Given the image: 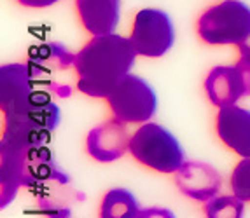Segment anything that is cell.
<instances>
[{
	"mask_svg": "<svg viewBox=\"0 0 250 218\" xmlns=\"http://www.w3.org/2000/svg\"><path fill=\"white\" fill-rule=\"evenodd\" d=\"M207 218H243L245 201L233 196H215L205 202Z\"/></svg>",
	"mask_w": 250,
	"mask_h": 218,
	"instance_id": "5bb4252c",
	"label": "cell"
},
{
	"mask_svg": "<svg viewBox=\"0 0 250 218\" xmlns=\"http://www.w3.org/2000/svg\"><path fill=\"white\" fill-rule=\"evenodd\" d=\"M16 2L21 5H25V7L44 9V7H51V5L58 4L60 0H16Z\"/></svg>",
	"mask_w": 250,
	"mask_h": 218,
	"instance_id": "e0dca14e",
	"label": "cell"
},
{
	"mask_svg": "<svg viewBox=\"0 0 250 218\" xmlns=\"http://www.w3.org/2000/svg\"><path fill=\"white\" fill-rule=\"evenodd\" d=\"M129 40L140 56L161 58L175 44V26L165 11L142 9L133 19Z\"/></svg>",
	"mask_w": 250,
	"mask_h": 218,
	"instance_id": "8992f818",
	"label": "cell"
},
{
	"mask_svg": "<svg viewBox=\"0 0 250 218\" xmlns=\"http://www.w3.org/2000/svg\"><path fill=\"white\" fill-rule=\"evenodd\" d=\"M107 103L114 119L125 124H140L154 117L158 110V96L147 80L138 75L123 77L108 92Z\"/></svg>",
	"mask_w": 250,
	"mask_h": 218,
	"instance_id": "5b68a950",
	"label": "cell"
},
{
	"mask_svg": "<svg viewBox=\"0 0 250 218\" xmlns=\"http://www.w3.org/2000/svg\"><path fill=\"white\" fill-rule=\"evenodd\" d=\"M137 218H175V215L168 208H144Z\"/></svg>",
	"mask_w": 250,
	"mask_h": 218,
	"instance_id": "2e32d148",
	"label": "cell"
},
{
	"mask_svg": "<svg viewBox=\"0 0 250 218\" xmlns=\"http://www.w3.org/2000/svg\"><path fill=\"white\" fill-rule=\"evenodd\" d=\"M196 28L210 46H240L250 34V7L240 0H224L201 14Z\"/></svg>",
	"mask_w": 250,
	"mask_h": 218,
	"instance_id": "277c9868",
	"label": "cell"
},
{
	"mask_svg": "<svg viewBox=\"0 0 250 218\" xmlns=\"http://www.w3.org/2000/svg\"><path fill=\"white\" fill-rule=\"evenodd\" d=\"M129 140L125 122L110 119L89 131L86 150L98 163H114L129 150Z\"/></svg>",
	"mask_w": 250,
	"mask_h": 218,
	"instance_id": "ba28073f",
	"label": "cell"
},
{
	"mask_svg": "<svg viewBox=\"0 0 250 218\" xmlns=\"http://www.w3.org/2000/svg\"><path fill=\"white\" fill-rule=\"evenodd\" d=\"M129 152L140 164L158 173H177L186 163L179 140L154 122H144L135 131L129 140Z\"/></svg>",
	"mask_w": 250,
	"mask_h": 218,
	"instance_id": "3957f363",
	"label": "cell"
},
{
	"mask_svg": "<svg viewBox=\"0 0 250 218\" xmlns=\"http://www.w3.org/2000/svg\"><path fill=\"white\" fill-rule=\"evenodd\" d=\"M75 9L84 30L93 37L114 34L119 25L121 0H75Z\"/></svg>",
	"mask_w": 250,
	"mask_h": 218,
	"instance_id": "8fae6325",
	"label": "cell"
},
{
	"mask_svg": "<svg viewBox=\"0 0 250 218\" xmlns=\"http://www.w3.org/2000/svg\"><path fill=\"white\" fill-rule=\"evenodd\" d=\"M131 40L117 34L96 35L75 54L77 89L91 98H107L128 75L137 59Z\"/></svg>",
	"mask_w": 250,
	"mask_h": 218,
	"instance_id": "6da1fadb",
	"label": "cell"
},
{
	"mask_svg": "<svg viewBox=\"0 0 250 218\" xmlns=\"http://www.w3.org/2000/svg\"><path fill=\"white\" fill-rule=\"evenodd\" d=\"M238 49H240V58L250 59V34H249V37H247L245 40L238 46Z\"/></svg>",
	"mask_w": 250,
	"mask_h": 218,
	"instance_id": "ac0fdd59",
	"label": "cell"
},
{
	"mask_svg": "<svg viewBox=\"0 0 250 218\" xmlns=\"http://www.w3.org/2000/svg\"><path fill=\"white\" fill-rule=\"evenodd\" d=\"M231 190L242 201H250V157H245L234 166L231 173Z\"/></svg>",
	"mask_w": 250,
	"mask_h": 218,
	"instance_id": "9a60e30c",
	"label": "cell"
},
{
	"mask_svg": "<svg viewBox=\"0 0 250 218\" xmlns=\"http://www.w3.org/2000/svg\"><path fill=\"white\" fill-rule=\"evenodd\" d=\"M28 67L32 82L39 91L67 98L74 91V86L77 88V82H72V75H77L75 54L60 44L51 42L32 49Z\"/></svg>",
	"mask_w": 250,
	"mask_h": 218,
	"instance_id": "7a4b0ae2",
	"label": "cell"
},
{
	"mask_svg": "<svg viewBox=\"0 0 250 218\" xmlns=\"http://www.w3.org/2000/svg\"><path fill=\"white\" fill-rule=\"evenodd\" d=\"M37 98L28 63H9L0 68V109L4 119L25 115Z\"/></svg>",
	"mask_w": 250,
	"mask_h": 218,
	"instance_id": "52a82bcc",
	"label": "cell"
},
{
	"mask_svg": "<svg viewBox=\"0 0 250 218\" xmlns=\"http://www.w3.org/2000/svg\"><path fill=\"white\" fill-rule=\"evenodd\" d=\"M175 182L184 196L191 197L194 201L207 202L215 197L221 190V175L210 164L188 161L180 166L175 173Z\"/></svg>",
	"mask_w": 250,
	"mask_h": 218,
	"instance_id": "9c48e42d",
	"label": "cell"
},
{
	"mask_svg": "<svg viewBox=\"0 0 250 218\" xmlns=\"http://www.w3.org/2000/svg\"><path fill=\"white\" fill-rule=\"evenodd\" d=\"M205 91L213 105L222 107L236 105L242 96H247L245 82L238 67H215L205 79Z\"/></svg>",
	"mask_w": 250,
	"mask_h": 218,
	"instance_id": "7c38bea8",
	"label": "cell"
},
{
	"mask_svg": "<svg viewBox=\"0 0 250 218\" xmlns=\"http://www.w3.org/2000/svg\"><path fill=\"white\" fill-rule=\"evenodd\" d=\"M217 134L226 147L242 159L250 157V110L238 105L222 107L217 113Z\"/></svg>",
	"mask_w": 250,
	"mask_h": 218,
	"instance_id": "30bf717a",
	"label": "cell"
},
{
	"mask_svg": "<svg viewBox=\"0 0 250 218\" xmlns=\"http://www.w3.org/2000/svg\"><path fill=\"white\" fill-rule=\"evenodd\" d=\"M138 213L137 197L126 189L108 190L102 199L100 218H137Z\"/></svg>",
	"mask_w": 250,
	"mask_h": 218,
	"instance_id": "4fadbf2b",
	"label": "cell"
}]
</instances>
